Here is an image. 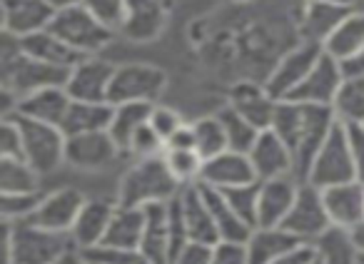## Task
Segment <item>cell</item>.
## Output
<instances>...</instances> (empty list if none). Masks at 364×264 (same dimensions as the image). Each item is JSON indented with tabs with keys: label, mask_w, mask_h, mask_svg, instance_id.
Listing matches in <instances>:
<instances>
[{
	"label": "cell",
	"mask_w": 364,
	"mask_h": 264,
	"mask_svg": "<svg viewBox=\"0 0 364 264\" xmlns=\"http://www.w3.org/2000/svg\"><path fill=\"white\" fill-rule=\"evenodd\" d=\"M0 72H3V90L16 95L18 100L31 92L46 87H65L70 70L55 67L31 57L21 45V38L3 33V55H0Z\"/></svg>",
	"instance_id": "6da1fadb"
},
{
	"label": "cell",
	"mask_w": 364,
	"mask_h": 264,
	"mask_svg": "<svg viewBox=\"0 0 364 264\" xmlns=\"http://www.w3.org/2000/svg\"><path fill=\"white\" fill-rule=\"evenodd\" d=\"M73 249L70 232H50L33 222H3V264H55Z\"/></svg>",
	"instance_id": "7a4b0ae2"
},
{
	"label": "cell",
	"mask_w": 364,
	"mask_h": 264,
	"mask_svg": "<svg viewBox=\"0 0 364 264\" xmlns=\"http://www.w3.org/2000/svg\"><path fill=\"white\" fill-rule=\"evenodd\" d=\"M182 192V185L175 180L165 163V153L157 158L137 160L125 172L117 189L120 207H147L152 202H172Z\"/></svg>",
	"instance_id": "3957f363"
},
{
	"label": "cell",
	"mask_w": 364,
	"mask_h": 264,
	"mask_svg": "<svg viewBox=\"0 0 364 264\" xmlns=\"http://www.w3.org/2000/svg\"><path fill=\"white\" fill-rule=\"evenodd\" d=\"M16 120L23 138V158L38 175H50L65 163V132L55 125L31 120L23 115H8Z\"/></svg>",
	"instance_id": "277c9868"
},
{
	"label": "cell",
	"mask_w": 364,
	"mask_h": 264,
	"mask_svg": "<svg viewBox=\"0 0 364 264\" xmlns=\"http://www.w3.org/2000/svg\"><path fill=\"white\" fill-rule=\"evenodd\" d=\"M354 180H357V167H354L349 132L344 122H337L334 130L329 132L327 143L322 145L319 155L314 158L304 182L314 185L317 189H327L334 187V185L354 182Z\"/></svg>",
	"instance_id": "5b68a950"
},
{
	"label": "cell",
	"mask_w": 364,
	"mask_h": 264,
	"mask_svg": "<svg viewBox=\"0 0 364 264\" xmlns=\"http://www.w3.org/2000/svg\"><path fill=\"white\" fill-rule=\"evenodd\" d=\"M48 31L55 33L63 43H68L73 50H77L85 57L102 50V48L110 43L112 33H115V31H110L105 23L97 21L85 6H73V8L58 11Z\"/></svg>",
	"instance_id": "8992f818"
},
{
	"label": "cell",
	"mask_w": 364,
	"mask_h": 264,
	"mask_svg": "<svg viewBox=\"0 0 364 264\" xmlns=\"http://www.w3.org/2000/svg\"><path fill=\"white\" fill-rule=\"evenodd\" d=\"M165 85L167 75L160 67L142 65V62L120 65L115 67V75H112L107 102L110 105H125V102H150V105H155Z\"/></svg>",
	"instance_id": "52a82bcc"
},
{
	"label": "cell",
	"mask_w": 364,
	"mask_h": 264,
	"mask_svg": "<svg viewBox=\"0 0 364 264\" xmlns=\"http://www.w3.org/2000/svg\"><path fill=\"white\" fill-rule=\"evenodd\" d=\"M282 227L302 242H317L332 227V219H329L327 207H324L322 189H317L309 182H299L297 197H294V204L284 217Z\"/></svg>",
	"instance_id": "ba28073f"
},
{
	"label": "cell",
	"mask_w": 364,
	"mask_h": 264,
	"mask_svg": "<svg viewBox=\"0 0 364 264\" xmlns=\"http://www.w3.org/2000/svg\"><path fill=\"white\" fill-rule=\"evenodd\" d=\"M322 53H324V45H319V43H307V40L299 43L297 48H292V50L277 62V67L269 72L267 82H264L269 95H272L274 100H287L299 87V82L312 72V67L317 65Z\"/></svg>",
	"instance_id": "9c48e42d"
},
{
	"label": "cell",
	"mask_w": 364,
	"mask_h": 264,
	"mask_svg": "<svg viewBox=\"0 0 364 264\" xmlns=\"http://www.w3.org/2000/svg\"><path fill=\"white\" fill-rule=\"evenodd\" d=\"M344 82L342 62L334 60L329 53H322L317 65L312 67L307 77L299 82V87L287 97L292 102H302V105H324L332 107L337 100V92Z\"/></svg>",
	"instance_id": "30bf717a"
},
{
	"label": "cell",
	"mask_w": 364,
	"mask_h": 264,
	"mask_svg": "<svg viewBox=\"0 0 364 264\" xmlns=\"http://www.w3.org/2000/svg\"><path fill=\"white\" fill-rule=\"evenodd\" d=\"M3 33L16 38H28L33 33L48 31L55 18V6L50 0H0Z\"/></svg>",
	"instance_id": "8fae6325"
},
{
	"label": "cell",
	"mask_w": 364,
	"mask_h": 264,
	"mask_svg": "<svg viewBox=\"0 0 364 264\" xmlns=\"http://www.w3.org/2000/svg\"><path fill=\"white\" fill-rule=\"evenodd\" d=\"M247 155L259 182L277 177H294V155L274 130L259 132L257 143L252 145Z\"/></svg>",
	"instance_id": "7c38bea8"
},
{
	"label": "cell",
	"mask_w": 364,
	"mask_h": 264,
	"mask_svg": "<svg viewBox=\"0 0 364 264\" xmlns=\"http://www.w3.org/2000/svg\"><path fill=\"white\" fill-rule=\"evenodd\" d=\"M112 75H115V65L97 57H85L70 70L65 90L77 102H107Z\"/></svg>",
	"instance_id": "4fadbf2b"
},
{
	"label": "cell",
	"mask_w": 364,
	"mask_h": 264,
	"mask_svg": "<svg viewBox=\"0 0 364 264\" xmlns=\"http://www.w3.org/2000/svg\"><path fill=\"white\" fill-rule=\"evenodd\" d=\"M120 155V148L110 138V132H85L70 135L65 143V163L77 170H100Z\"/></svg>",
	"instance_id": "5bb4252c"
},
{
	"label": "cell",
	"mask_w": 364,
	"mask_h": 264,
	"mask_svg": "<svg viewBox=\"0 0 364 264\" xmlns=\"http://www.w3.org/2000/svg\"><path fill=\"white\" fill-rule=\"evenodd\" d=\"M85 202L87 199L77 189H55V192L43 197L41 207L36 209V214L28 222L38 224L43 229H50V232H70Z\"/></svg>",
	"instance_id": "9a60e30c"
},
{
	"label": "cell",
	"mask_w": 364,
	"mask_h": 264,
	"mask_svg": "<svg viewBox=\"0 0 364 264\" xmlns=\"http://www.w3.org/2000/svg\"><path fill=\"white\" fill-rule=\"evenodd\" d=\"M167 26V3L165 0H127L125 21L120 33L127 40L150 43L165 31Z\"/></svg>",
	"instance_id": "2e32d148"
},
{
	"label": "cell",
	"mask_w": 364,
	"mask_h": 264,
	"mask_svg": "<svg viewBox=\"0 0 364 264\" xmlns=\"http://www.w3.org/2000/svg\"><path fill=\"white\" fill-rule=\"evenodd\" d=\"M324 207L332 219V227H342L354 232L364 224V185L362 182H344L334 187L322 189Z\"/></svg>",
	"instance_id": "e0dca14e"
},
{
	"label": "cell",
	"mask_w": 364,
	"mask_h": 264,
	"mask_svg": "<svg viewBox=\"0 0 364 264\" xmlns=\"http://www.w3.org/2000/svg\"><path fill=\"white\" fill-rule=\"evenodd\" d=\"M115 209L117 204L107 202V199H87L82 204L80 214H77L75 224L70 229L73 244H75L77 252H87L92 247H100L107 234V227L112 222Z\"/></svg>",
	"instance_id": "ac0fdd59"
},
{
	"label": "cell",
	"mask_w": 364,
	"mask_h": 264,
	"mask_svg": "<svg viewBox=\"0 0 364 264\" xmlns=\"http://www.w3.org/2000/svg\"><path fill=\"white\" fill-rule=\"evenodd\" d=\"M200 182L218 189H232L250 182H257V175H255V167L250 163V155L228 150V153L218 155V158L205 160Z\"/></svg>",
	"instance_id": "d6986e66"
},
{
	"label": "cell",
	"mask_w": 364,
	"mask_h": 264,
	"mask_svg": "<svg viewBox=\"0 0 364 264\" xmlns=\"http://www.w3.org/2000/svg\"><path fill=\"white\" fill-rule=\"evenodd\" d=\"M277 102L267 92L264 85H255V82H237L230 90V107L240 112L245 120L252 122L257 130H269L274 120V110Z\"/></svg>",
	"instance_id": "ffe728a7"
},
{
	"label": "cell",
	"mask_w": 364,
	"mask_h": 264,
	"mask_svg": "<svg viewBox=\"0 0 364 264\" xmlns=\"http://www.w3.org/2000/svg\"><path fill=\"white\" fill-rule=\"evenodd\" d=\"M299 185L294 177H277L262 182L259 189V209H257V227H282L284 217L289 214L297 197Z\"/></svg>",
	"instance_id": "44dd1931"
},
{
	"label": "cell",
	"mask_w": 364,
	"mask_h": 264,
	"mask_svg": "<svg viewBox=\"0 0 364 264\" xmlns=\"http://www.w3.org/2000/svg\"><path fill=\"white\" fill-rule=\"evenodd\" d=\"M357 6H344V3H319V0H307L302 18V35L307 43H324L334 35L339 26L354 13Z\"/></svg>",
	"instance_id": "7402d4cb"
},
{
	"label": "cell",
	"mask_w": 364,
	"mask_h": 264,
	"mask_svg": "<svg viewBox=\"0 0 364 264\" xmlns=\"http://www.w3.org/2000/svg\"><path fill=\"white\" fill-rule=\"evenodd\" d=\"M180 204H182V217H185V227H188L190 242L210 244V247L220 244L218 224H215L213 212H210L208 202H205L198 185L182 187Z\"/></svg>",
	"instance_id": "603a6c76"
},
{
	"label": "cell",
	"mask_w": 364,
	"mask_h": 264,
	"mask_svg": "<svg viewBox=\"0 0 364 264\" xmlns=\"http://www.w3.org/2000/svg\"><path fill=\"white\" fill-rule=\"evenodd\" d=\"M70 105H73V97L68 95L65 87H46V90H38L21 97L13 115H23V117H31V120L46 122V125L60 127L68 110H70Z\"/></svg>",
	"instance_id": "cb8c5ba5"
},
{
	"label": "cell",
	"mask_w": 364,
	"mask_h": 264,
	"mask_svg": "<svg viewBox=\"0 0 364 264\" xmlns=\"http://www.w3.org/2000/svg\"><path fill=\"white\" fill-rule=\"evenodd\" d=\"M200 192H203L205 202H208L210 212H213V219L218 224V232H220V242H240V244H247L250 234L255 232V227H250L232 207H230L228 197L223 194V189L218 187H210V185L198 182Z\"/></svg>",
	"instance_id": "d4e9b609"
},
{
	"label": "cell",
	"mask_w": 364,
	"mask_h": 264,
	"mask_svg": "<svg viewBox=\"0 0 364 264\" xmlns=\"http://www.w3.org/2000/svg\"><path fill=\"white\" fill-rule=\"evenodd\" d=\"M140 252L152 264H170V222H167V202H152L145 207V232H142Z\"/></svg>",
	"instance_id": "484cf974"
},
{
	"label": "cell",
	"mask_w": 364,
	"mask_h": 264,
	"mask_svg": "<svg viewBox=\"0 0 364 264\" xmlns=\"http://www.w3.org/2000/svg\"><path fill=\"white\" fill-rule=\"evenodd\" d=\"M21 45H23V50L31 57H36V60L48 62V65H55V67H65V70H73L77 62L85 60V55L73 50L68 43H63L60 38L50 31L33 33V35L23 38Z\"/></svg>",
	"instance_id": "4316f807"
},
{
	"label": "cell",
	"mask_w": 364,
	"mask_h": 264,
	"mask_svg": "<svg viewBox=\"0 0 364 264\" xmlns=\"http://www.w3.org/2000/svg\"><path fill=\"white\" fill-rule=\"evenodd\" d=\"M112 115H115V105H110V102L73 100V105H70V110H68L65 120H63L60 130L65 132V138H70V135H85V132L110 130Z\"/></svg>",
	"instance_id": "83f0119b"
},
{
	"label": "cell",
	"mask_w": 364,
	"mask_h": 264,
	"mask_svg": "<svg viewBox=\"0 0 364 264\" xmlns=\"http://www.w3.org/2000/svg\"><path fill=\"white\" fill-rule=\"evenodd\" d=\"M302 239H297L284 227H257L247 239V257L250 264H272L289 252Z\"/></svg>",
	"instance_id": "f1b7e54d"
},
{
	"label": "cell",
	"mask_w": 364,
	"mask_h": 264,
	"mask_svg": "<svg viewBox=\"0 0 364 264\" xmlns=\"http://www.w3.org/2000/svg\"><path fill=\"white\" fill-rule=\"evenodd\" d=\"M117 204V202H115ZM142 232H145V207H120L117 204L112 222L100 247L115 249H140Z\"/></svg>",
	"instance_id": "f546056e"
},
{
	"label": "cell",
	"mask_w": 364,
	"mask_h": 264,
	"mask_svg": "<svg viewBox=\"0 0 364 264\" xmlns=\"http://www.w3.org/2000/svg\"><path fill=\"white\" fill-rule=\"evenodd\" d=\"M150 102H125V105H115V115L110 122V138L115 140V145L120 148V153L130 150V143L135 138V132L142 125L150 122V112H152Z\"/></svg>",
	"instance_id": "4dcf8cb0"
},
{
	"label": "cell",
	"mask_w": 364,
	"mask_h": 264,
	"mask_svg": "<svg viewBox=\"0 0 364 264\" xmlns=\"http://www.w3.org/2000/svg\"><path fill=\"white\" fill-rule=\"evenodd\" d=\"M364 50V8H354V13L334 31V35L324 43V53L334 60L344 62Z\"/></svg>",
	"instance_id": "1f68e13d"
},
{
	"label": "cell",
	"mask_w": 364,
	"mask_h": 264,
	"mask_svg": "<svg viewBox=\"0 0 364 264\" xmlns=\"http://www.w3.org/2000/svg\"><path fill=\"white\" fill-rule=\"evenodd\" d=\"M322 264H359V244L354 242V234L342 227H329L322 237L314 242Z\"/></svg>",
	"instance_id": "d6a6232c"
},
{
	"label": "cell",
	"mask_w": 364,
	"mask_h": 264,
	"mask_svg": "<svg viewBox=\"0 0 364 264\" xmlns=\"http://www.w3.org/2000/svg\"><path fill=\"white\" fill-rule=\"evenodd\" d=\"M332 107L344 125H364V77H344Z\"/></svg>",
	"instance_id": "836d02e7"
},
{
	"label": "cell",
	"mask_w": 364,
	"mask_h": 264,
	"mask_svg": "<svg viewBox=\"0 0 364 264\" xmlns=\"http://www.w3.org/2000/svg\"><path fill=\"white\" fill-rule=\"evenodd\" d=\"M218 117H220V122H223V127H225V135H228V148L232 150V153H245V155H247L250 150H252V145L257 143L259 132H262V130H257L252 122L245 120V117L230 105L225 107Z\"/></svg>",
	"instance_id": "e575fe53"
},
{
	"label": "cell",
	"mask_w": 364,
	"mask_h": 264,
	"mask_svg": "<svg viewBox=\"0 0 364 264\" xmlns=\"http://www.w3.org/2000/svg\"><path fill=\"white\" fill-rule=\"evenodd\" d=\"M41 175L26 160L0 158V192H38Z\"/></svg>",
	"instance_id": "d590c367"
},
{
	"label": "cell",
	"mask_w": 364,
	"mask_h": 264,
	"mask_svg": "<svg viewBox=\"0 0 364 264\" xmlns=\"http://www.w3.org/2000/svg\"><path fill=\"white\" fill-rule=\"evenodd\" d=\"M195 132V150L200 153L203 160H213L218 155L228 153V135L220 122V117H203V120L193 122Z\"/></svg>",
	"instance_id": "8d00e7d4"
},
{
	"label": "cell",
	"mask_w": 364,
	"mask_h": 264,
	"mask_svg": "<svg viewBox=\"0 0 364 264\" xmlns=\"http://www.w3.org/2000/svg\"><path fill=\"white\" fill-rule=\"evenodd\" d=\"M165 163L182 187L198 185L203 177L205 160L200 158L198 150H165Z\"/></svg>",
	"instance_id": "74e56055"
},
{
	"label": "cell",
	"mask_w": 364,
	"mask_h": 264,
	"mask_svg": "<svg viewBox=\"0 0 364 264\" xmlns=\"http://www.w3.org/2000/svg\"><path fill=\"white\" fill-rule=\"evenodd\" d=\"M43 197L41 192H3L0 197V214L3 222H28L41 207Z\"/></svg>",
	"instance_id": "f35d334b"
},
{
	"label": "cell",
	"mask_w": 364,
	"mask_h": 264,
	"mask_svg": "<svg viewBox=\"0 0 364 264\" xmlns=\"http://www.w3.org/2000/svg\"><path fill=\"white\" fill-rule=\"evenodd\" d=\"M259 189H262V182H250L242 185V187H232V189H223V194L228 197L230 207L250 224V227L257 229V209H259Z\"/></svg>",
	"instance_id": "ab89813d"
},
{
	"label": "cell",
	"mask_w": 364,
	"mask_h": 264,
	"mask_svg": "<svg viewBox=\"0 0 364 264\" xmlns=\"http://www.w3.org/2000/svg\"><path fill=\"white\" fill-rule=\"evenodd\" d=\"M92 264H152L140 249H115V247H92L82 252Z\"/></svg>",
	"instance_id": "60d3db41"
},
{
	"label": "cell",
	"mask_w": 364,
	"mask_h": 264,
	"mask_svg": "<svg viewBox=\"0 0 364 264\" xmlns=\"http://www.w3.org/2000/svg\"><path fill=\"white\" fill-rule=\"evenodd\" d=\"M82 6H85L97 21L105 23L110 31L120 33L122 21H125L127 0H82Z\"/></svg>",
	"instance_id": "b9f144b4"
},
{
	"label": "cell",
	"mask_w": 364,
	"mask_h": 264,
	"mask_svg": "<svg viewBox=\"0 0 364 264\" xmlns=\"http://www.w3.org/2000/svg\"><path fill=\"white\" fill-rule=\"evenodd\" d=\"M127 153L135 155L137 160L157 158V155L165 153V140H162L160 135L150 127V122H147V125H142L140 130L135 132V138H132L130 150H127Z\"/></svg>",
	"instance_id": "7bdbcfd3"
},
{
	"label": "cell",
	"mask_w": 364,
	"mask_h": 264,
	"mask_svg": "<svg viewBox=\"0 0 364 264\" xmlns=\"http://www.w3.org/2000/svg\"><path fill=\"white\" fill-rule=\"evenodd\" d=\"M182 125H185V122H182V117L177 115L172 107H165V105H155V107H152L150 127L157 132V135H160L162 140H165V145H167V140H170L172 135L180 130Z\"/></svg>",
	"instance_id": "ee69618b"
},
{
	"label": "cell",
	"mask_w": 364,
	"mask_h": 264,
	"mask_svg": "<svg viewBox=\"0 0 364 264\" xmlns=\"http://www.w3.org/2000/svg\"><path fill=\"white\" fill-rule=\"evenodd\" d=\"M0 158L26 160L23 158V138L13 117H3L0 122Z\"/></svg>",
	"instance_id": "f6af8a7d"
},
{
	"label": "cell",
	"mask_w": 364,
	"mask_h": 264,
	"mask_svg": "<svg viewBox=\"0 0 364 264\" xmlns=\"http://www.w3.org/2000/svg\"><path fill=\"white\" fill-rule=\"evenodd\" d=\"M210 264H250L247 244L240 242H220L213 249V262Z\"/></svg>",
	"instance_id": "bcb514c9"
},
{
	"label": "cell",
	"mask_w": 364,
	"mask_h": 264,
	"mask_svg": "<svg viewBox=\"0 0 364 264\" xmlns=\"http://www.w3.org/2000/svg\"><path fill=\"white\" fill-rule=\"evenodd\" d=\"M213 249L215 247H210V244L190 242L188 247L177 254L172 264H210L213 262Z\"/></svg>",
	"instance_id": "7dc6e473"
},
{
	"label": "cell",
	"mask_w": 364,
	"mask_h": 264,
	"mask_svg": "<svg viewBox=\"0 0 364 264\" xmlns=\"http://www.w3.org/2000/svg\"><path fill=\"white\" fill-rule=\"evenodd\" d=\"M349 145L354 153V167H357V182L364 185V125H347Z\"/></svg>",
	"instance_id": "c3c4849f"
},
{
	"label": "cell",
	"mask_w": 364,
	"mask_h": 264,
	"mask_svg": "<svg viewBox=\"0 0 364 264\" xmlns=\"http://www.w3.org/2000/svg\"><path fill=\"white\" fill-rule=\"evenodd\" d=\"M317 257V247L312 242H299L297 247H292L289 252H284L277 262L272 264H309Z\"/></svg>",
	"instance_id": "681fc988"
},
{
	"label": "cell",
	"mask_w": 364,
	"mask_h": 264,
	"mask_svg": "<svg viewBox=\"0 0 364 264\" xmlns=\"http://www.w3.org/2000/svg\"><path fill=\"white\" fill-rule=\"evenodd\" d=\"M165 150H195V132L193 125H182L180 130L167 140Z\"/></svg>",
	"instance_id": "f907efd6"
},
{
	"label": "cell",
	"mask_w": 364,
	"mask_h": 264,
	"mask_svg": "<svg viewBox=\"0 0 364 264\" xmlns=\"http://www.w3.org/2000/svg\"><path fill=\"white\" fill-rule=\"evenodd\" d=\"M342 70H344V77H364V50L359 53V55L344 60Z\"/></svg>",
	"instance_id": "816d5d0a"
},
{
	"label": "cell",
	"mask_w": 364,
	"mask_h": 264,
	"mask_svg": "<svg viewBox=\"0 0 364 264\" xmlns=\"http://www.w3.org/2000/svg\"><path fill=\"white\" fill-rule=\"evenodd\" d=\"M55 264H90V262H87L85 254H82V252H77V249H73V252H68L63 259H58Z\"/></svg>",
	"instance_id": "f5cc1de1"
},
{
	"label": "cell",
	"mask_w": 364,
	"mask_h": 264,
	"mask_svg": "<svg viewBox=\"0 0 364 264\" xmlns=\"http://www.w3.org/2000/svg\"><path fill=\"white\" fill-rule=\"evenodd\" d=\"M55 11H63V8H73V6H82V0H50Z\"/></svg>",
	"instance_id": "db71d44e"
},
{
	"label": "cell",
	"mask_w": 364,
	"mask_h": 264,
	"mask_svg": "<svg viewBox=\"0 0 364 264\" xmlns=\"http://www.w3.org/2000/svg\"><path fill=\"white\" fill-rule=\"evenodd\" d=\"M352 234H354V242H357V244H359V249L364 252V224H362V227L354 229Z\"/></svg>",
	"instance_id": "11a10c76"
},
{
	"label": "cell",
	"mask_w": 364,
	"mask_h": 264,
	"mask_svg": "<svg viewBox=\"0 0 364 264\" xmlns=\"http://www.w3.org/2000/svg\"><path fill=\"white\" fill-rule=\"evenodd\" d=\"M319 3H344V6H354V0H319Z\"/></svg>",
	"instance_id": "9f6ffc18"
},
{
	"label": "cell",
	"mask_w": 364,
	"mask_h": 264,
	"mask_svg": "<svg viewBox=\"0 0 364 264\" xmlns=\"http://www.w3.org/2000/svg\"><path fill=\"white\" fill-rule=\"evenodd\" d=\"M309 264H322V259H319V254H317V257H314V259H312V262H309Z\"/></svg>",
	"instance_id": "6f0895ef"
},
{
	"label": "cell",
	"mask_w": 364,
	"mask_h": 264,
	"mask_svg": "<svg viewBox=\"0 0 364 264\" xmlns=\"http://www.w3.org/2000/svg\"><path fill=\"white\" fill-rule=\"evenodd\" d=\"M354 6H357V8H364V0H354Z\"/></svg>",
	"instance_id": "680465c9"
},
{
	"label": "cell",
	"mask_w": 364,
	"mask_h": 264,
	"mask_svg": "<svg viewBox=\"0 0 364 264\" xmlns=\"http://www.w3.org/2000/svg\"><path fill=\"white\" fill-rule=\"evenodd\" d=\"M359 264H364V252H362V254H359Z\"/></svg>",
	"instance_id": "91938a15"
},
{
	"label": "cell",
	"mask_w": 364,
	"mask_h": 264,
	"mask_svg": "<svg viewBox=\"0 0 364 264\" xmlns=\"http://www.w3.org/2000/svg\"><path fill=\"white\" fill-rule=\"evenodd\" d=\"M85 259H87V257H85ZM90 264H92V262H90Z\"/></svg>",
	"instance_id": "94428289"
}]
</instances>
